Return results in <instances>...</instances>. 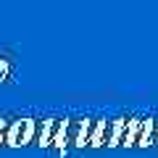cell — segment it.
Here are the masks:
<instances>
[{
	"label": "cell",
	"instance_id": "277c9868",
	"mask_svg": "<svg viewBox=\"0 0 158 158\" xmlns=\"http://www.w3.org/2000/svg\"><path fill=\"white\" fill-rule=\"evenodd\" d=\"M29 129H32V118H16L13 132H11V142H8V145H13V148L27 145L29 142Z\"/></svg>",
	"mask_w": 158,
	"mask_h": 158
},
{
	"label": "cell",
	"instance_id": "9c48e42d",
	"mask_svg": "<svg viewBox=\"0 0 158 158\" xmlns=\"http://www.w3.org/2000/svg\"><path fill=\"white\" fill-rule=\"evenodd\" d=\"M13 124H16V118H13V121H0V145H8V142H11Z\"/></svg>",
	"mask_w": 158,
	"mask_h": 158
},
{
	"label": "cell",
	"instance_id": "3957f363",
	"mask_svg": "<svg viewBox=\"0 0 158 158\" xmlns=\"http://www.w3.org/2000/svg\"><path fill=\"white\" fill-rule=\"evenodd\" d=\"M116 127H118V118H106L98 129V137L92 142V148H111L113 145V137H116Z\"/></svg>",
	"mask_w": 158,
	"mask_h": 158
},
{
	"label": "cell",
	"instance_id": "6da1fadb",
	"mask_svg": "<svg viewBox=\"0 0 158 158\" xmlns=\"http://www.w3.org/2000/svg\"><path fill=\"white\" fill-rule=\"evenodd\" d=\"M82 129H85V118H69V121H63V132H61V153H63V150H71V148L79 145Z\"/></svg>",
	"mask_w": 158,
	"mask_h": 158
},
{
	"label": "cell",
	"instance_id": "5b68a950",
	"mask_svg": "<svg viewBox=\"0 0 158 158\" xmlns=\"http://www.w3.org/2000/svg\"><path fill=\"white\" fill-rule=\"evenodd\" d=\"M150 118H140V121H135V127H132V140L129 145L132 148H142L148 145V140H150Z\"/></svg>",
	"mask_w": 158,
	"mask_h": 158
},
{
	"label": "cell",
	"instance_id": "52a82bcc",
	"mask_svg": "<svg viewBox=\"0 0 158 158\" xmlns=\"http://www.w3.org/2000/svg\"><path fill=\"white\" fill-rule=\"evenodd\" d=\"M103 124V118H87L85 121V129H82V137H79V145L85 148V145H92L98 137V129H100Z\"/></svg>",
	"mask_w": 158,
	"mask_h": 158
},
{
	"label": "cell",
	"instance_id": "ba28073f",
	"mask_svg": "<svg viewBox=\"0 0 158 158\" xmlns=\"http://www.w3.org/2000/svg\"><path fill=\"white\" fill-rule=\"evenodd\" d=\"M45 127H48V121H42V118H32V129H29V142H27V145H40L42 137H45Z\"/></svg>",
	"mask_w": 158,
	"mask_h": 158
},
{
	"label": "cell",
	"instance_id": "8992f818",
	"mask_svg": "<svg viewBox=\"0 0 158 158\" xmlns=\"http://www.w3.org/2000/svg\"><path fill=\"white\" fill-rule=\"evenodd\" d=\"M132 127H135L132 118H118L116 137H113V145H111V148H124V145H129V140H132Z\"/></svg>",
	"mask_w": 158,
	"mask_h": 158
},
{
	"label": "cell",
	"instance_id": "7a4b0ae2",
	"mask_svg": "<svg viewBox=\"0 0 158 158\" xmlns=\"http://www.w3.org/2000/svg\"><path fill=\"white\" fill-rule=\"evenodd\" d=\"M61 132H63V118H50L40 145L48 148V150H61Z\"/></svg>",
	"mask_w": 158,
	"mask_h": 158
}]
</instances>
